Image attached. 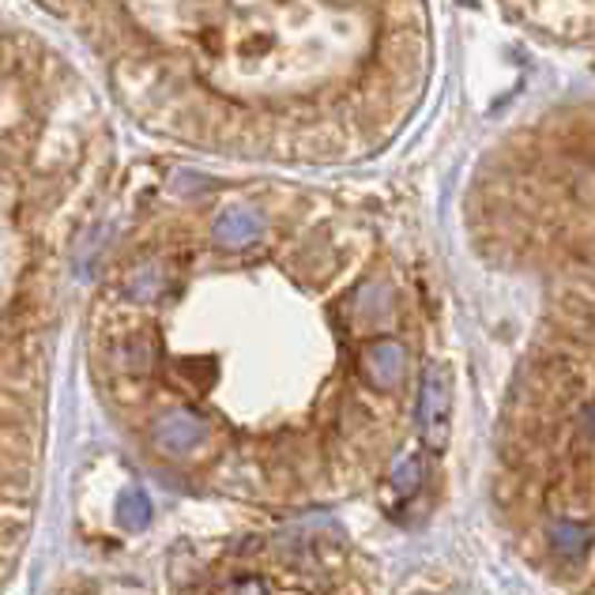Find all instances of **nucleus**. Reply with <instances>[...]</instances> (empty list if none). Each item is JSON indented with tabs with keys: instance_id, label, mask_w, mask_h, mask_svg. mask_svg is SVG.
<instances>
[{
	"instance_id": "obj_1",
	"label": "nucleus",
	"mask_w": 595,
	"mask_h": 595,
	"mask_svg": "<svg viewBox=\"0 0 595 595\" xmlns=\"http://www.w3.org/2000/svg\"><path fill=\"white\" fill-rule=\"evenodd\" d=\"M38 442L34 430L23 426V418H4L0 423V497L19 502L34 483Z\"/></svg>"
},
{
	"instance_id": "obj_2",
	"label": "nucleus",
	"mask_w": 595,
	"mask_h": 595,
	"mask_svg": "<svg viewBox=\"0 0 595 595\" xmlns=\"http://www.w3.org/2000/svg\"><path fill=\"white\" fill-rule=\"evenodd\" d=\"M448 423H453V380L445 366H430L418 388V426H423L426 448L442 453L448 445Z\"/></svg>"
},
{
	"instance_id": "obj_3",
	"label": "nucleus",
	"mask_w": 595,
	"mask_h": 595,
	"mask_svg": "<svg viewBox=\"0 0 595 595\" xmlns=\"http://www.w3.org/2000/svg\"><path fill=\"white\" fill-rule=\"evenodd\" d=\"M204 437H208V423H204L192 407H170V411H162L151 426V442L166 456L192 453Z\"/></svg>"
},
{
	"instance_id": "obj_4",
	"label": "nucleus",
	"mask_w": 595,
	"mask_h": 595,
	"mask_svg": "<svg viewBox=\"0 0 595 595\" xmlns=\"http://www.w3.org/2000/svg\"><path fill=\"white\" fill-rule=\"evenodd\" d=\"M358 369H363L369 388L393 393L407 374V350L404 344H396V339H374V344H366L363 355H358Z\"/></svg>"
},
{
	"instance_id": "obj_5",
	"label": "nucleus",
	"mask_w": 595,
	"mask_h": 595,
	"mask_svg": "<svg viewBox=\"0 0 595 595\" xmlns=\"http://www.w3.org/2000/svg\"><path fill=\"white\" fill-rule=\"evenodd\" d=\"M265 238V219L252 208H227L216 219V241L222 249H249Z\"/></svg>"
},
{
	"instance_id": "obj_6",
	"label": "nucleus",
	"mask_w": 595,
	"mask_h": 595,
	"mask_svg": "<svg viewBox=\"0 0 595 595\" xmlns=\"http://www.w3.org/2000/svg\"><path fill=\"white\" fill-rule=\"evenodd\" d=\"M151 520V502L143 490H125L121 497H117V524H121L125 532H143Z\"/></svg>"
},
{
	"instance_id": "obj_7",
	"label": "nucleus",
	"mask_w": 595,
	"mask_h": 595,
	"mask_svg": "<svg viewBox=\"0 0 595 595\" xmlns=\"http://www.w3.org/2000/svg\"><path fill=\"white\" fill-rule=\"evenodd\" d=\"M162 271L159 268H143V271H136L132 282H129V295L136 301H151V298H159L162 295Z\"/></svg>"
},
{
	"instance_id": "obj_8",
	"label": "nucleus",
	"mask_w": 595,
	"mask_h": 595,
	"mask_svg": "<svg viewBox=\"0 0 595 595\" xmlns=\"http://www.w3.org/2000/svg\"><path fill=\"white\" fill-rule=\"evenodd\" d=\"M418 483H423V464H418L415 456H407V460L393 472V486L399 494H415Z\"/></svg>"
},
{
	"instance_id": "obj_9",
	"label": "nucleus",
	"mask_w": 595,
	"mask_h": 595,
	"mask_svg": "<svg viewBox=\"0 0 595 595\" xmlns=\"http://www.w3.org/2000/svg\"><path fill=\"white\" fill-rule=\"evenodd\" d=\"M216 595H271V592H268V584L260 577H241V581L222 584Z\"/></svg>"
}]
</instances>
